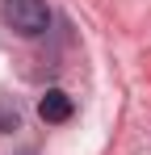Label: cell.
Returning <instances> with one entry per match:
<instances>
[{
    "label": "cell",
    "instance_id": "3957f363",
    "mask_svg": "<svg viewBox=\"0 0 151 155\" xmlns=\"http://www.w3.org/2000/svg\"><path fill=\"white\" fill-rule=\"evenodd\" d=\"M17 126H21V113H17V105L0 97V134H13Z\"/></svg>",
    "mask_w": 151,
    "mask_h": 155
},
{
    "label": "cell",
    "instance_id": "6da1fadb",
    "mask_svg": "<svg viewBox=\"0 0 151 155\" xmlns=\"http://www.w3.org/2000/svg\"><path fill=\"white\" fill-rule=\"evenodd\" d=\"M0 17H4V25L17 29L21 38L42 34V29H46V21H50L46 0H4V4H0Z\"/></svg>",
    "mask_w": 151,
    "mask_h": 155
},
{
    "label": "cell",
    "instance_id": "7a4b0ae2",
    "mask_svg": "<svg viewBox=\"0 0 151 155\" xmlns=\"http://www.w3.org/2000/svg\"><path fill=\"white\" fill-rule=\"evenodd\" d=\"M38 113H42V122H50V126H59V122H67L76 113V105H72V97L63 92V88H50L46 97L38 101Z\"/></svg>",
    "mask_w": 151,
    "mask_h": 155
}]
</instances>
